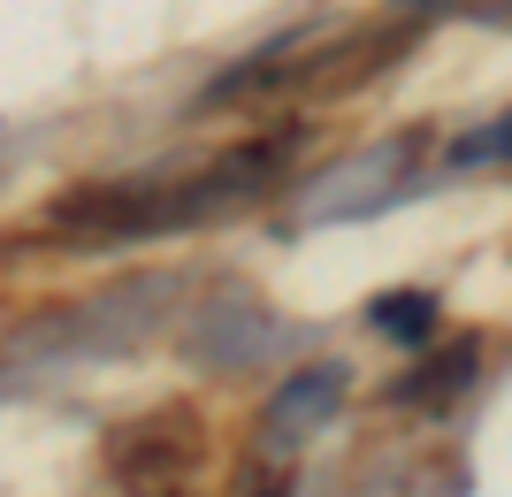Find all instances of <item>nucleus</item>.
<instances>
[{
    "mask_svg": "<svg viewBox=\"0 0 512 497\" xmlns=\"http://www.w3.org/2000/svg\"><path fill=\"white\" fill-rule=\"evenodd\" d=\"M291 161V138H253L230 146L207 169H169V176H115V184H77V192L46 215L54 238L107 245V238H161V230H192V222L237 215L245 199H260Z\"/></svg>",
    "mask_w": 512,
    "mask_h": 497,
    "instance_id": "nucleus-1",
    "label": "nucleus"
},
{
    "mask_svg": "<svg viewBox=\"0 0 512 497\" xmlns=\"http://www.w3.org/2000/svg\"><path fill=\"white\" fill-rule=\"evenodd\" d=\"M199 421L192 406H161L146 421H130L115 444H107V467L123 475L130 497H184V482L199 475Z\"/></svg>",
    "mask_w": 512,
    "mask_h": 497,
    "instance_id": "nucleus-2",
    "label": "nucleus"
},
{
    "mask_svg": "<svg viewBox=\"0 0 512 497\" xmlns=\"http://www.w3.org/2000/svg\"><path fill=\"white\" fill-rule=\"evenodd\" d=\"M337 398H344V368H299L276 398H268V436H276V444L314 436V421L337 413Z\"/></svg>",
    "mask_w": 512,
    "mask_h": 497,
    "instance_id": "nucleus-3",
    "label": "nucleus"
},
{
    "mask_svg": "<svg viewBox=\"0 0 512 497\" xmlns=\"http://www.w3.org/2000/svg\"><path fill=\"white\" fill-rule=\"evenodd\" d=\"M474 383V337H459L451 352H436L421 375H406V383H390V398H406V406H428V398H451V390Z\"/></svg>",
    "mask_w": 512,
    "mask_h": 497,
    "instance_id": "nucleus-4",
    "label": "nucleus"
},
{
    "mask_svg": "<svg viewBox=\"0 0 512 497\" xmlns=\"http://www.w3.org/2000/svg\"><path fill=\"white\" fill-rule=\"evenodd\" d=\"M375 329H390V337L421 345L428 329H436V299H428V291H390V299H375Z\"/></svg>",
    "mask_w": 512,
    "mask_h": 497,
    "instance_id": "nucleus-5",
    "label": "nucleus"
},
{
    "mask_svg": "<svg viewBox=\"0 0 512 497\" xmlns=\"http://www.w3.org/2000/svg\"><path fill=\"white\" fill-rule=\"evenodd\" d=\"M512 153V115L497 130H482V138H467V146H451V169H474V161H505Z\"/></svg>",
    "mask_w": 512,
    "mask_h": 497,
    "instance_id": "nucleus-6",
    "label": "nucleus"
}]
</instances>
